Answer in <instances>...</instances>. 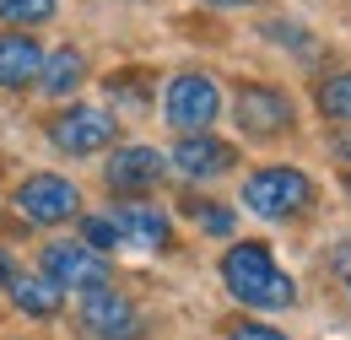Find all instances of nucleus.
Listing matches in <instances>:
<instances>
[{
    "label": "nucleus",
    "instance_id": "obj_24",
    "mask_svg": "<svg viewBox=\"0 0 351 340\" xmlns=\"http://www.w3.org/2000/svg\"><path fill=\"white\" fill-rule=\"evenodd\" d=\"M346 189H351V173H346Z\"/></svg>",
    "mask_w": 351,
    "mask_h": 340
},
{
    "label": "nucleus",
    "instance_id": "obj_13",
    "mask_svg": "<svg viewBox=\"0 0 351 340\" xmlns=\"http://www.w3.org/2000/svg\"><path fill=\"white\" fill-rule=\"evenodd\" d=\"M87 82V54L82 49H54V54H44V71H38V86H44L49 97H71L76 86Z\"/></svg>",
    "mask_w": 351,
    "mask_h": 340
},
{
    "label": "nucleus",
    "instance_id": "obj_5",
    "mask_svg": "<svg viewBox=\"0 0 351 340\" xmlns=\"http://www.w3.org/2000/svg\"><path fill=\"white\" fill-rule=\"evenodd\" d=\"M16 211L38 227H60L82 211V189L60 173H33L27 184H16Z\"/></svg>",
    "mask_w": 351,
    "mask_h": 340
},
{
    "label": "nucleus",
    "instance_id": "obj_10",
    "mask_svg": "<svg viewBox=\"0 0 351 340\" xmlns=\"http://www.w3.org/2000/svg\"><path fill=\"white\" fill-rule=\"evenodd\" d=\"M173 168L184 178H221V173L238 168V151L227 141H217L211 130H200V135H184L173 146Z\"/></svg>",
    "mask_w": 351,
    "mask_h": 340
},
{
    "label": "nucleus",
    "instance_id": "obj_17",
    "mask_svg": "<svg viewBox=\"0 0 351 340\" xmlns=\"http://www.w3.org/2000/svg\"><path fill=\"white\" fill-rule=\"evenodd\" d=\"M184 211L195 216L206 232H217V238H227V232H232V211H227V206H217V200H189Z\"/></svg>",
    "mask_w": 351,
    "mask_h": 340
},
{
    "label": "nucleus",
    "instance_id": "obj_18",
    "mask_svg": "<svg viewBox=\"0 0 351 340\" xmlns=\"http://www.w3.org/2000/svg\"><path fill=\"white\" fill-rule=\"evenodd\" d=\"M82 243H87L92 254H97V249H114V243H119V227H114L108 216H82Z\"/></svg>",
    "mask_w": 351,
    "mask_h": 340
},
{
    "label": "nucleus",
    "instance_id": "obj_6",
    "mask_svg": "<svg viewBox=\"0 0 351 340\" xmlns=\"http://www.w3.org/2000/svg\"><path fill=\"white\" fill-rule=\"evenodd\" d=\"M44 276L65 292H92V287H108V259L92 254L87 243H65V238H54L44 249Z\"/></svg>",
    "mask_w": 351,
    "mask_h": 340
},
{
    "label": "nucleus",
    "instance_id": "obj_22",
    "mask_svg": "<svg viewBox=\"0 0 351 340\" xmlns=\"http://www.w3.org/2000/svg\"><path fill=\"white\" fill-rule=\"evenodd\" d=\"M11 276H16V270H11V259L0 254V287H5V281H11Z\"/></svg>",
    "mask_w": 351,
    "mask_h": 340
},
{
    "label": "nucleus",
    "instance_id": "obj_1",
    "mask_svg": "<svg viewBox=\"0 0 351 340\" xmlns=\"http://www.w3.org/2000/svg\"><path fill=\"white\" fill-rule=\"evenodd\" d=\"M221 281L243 308H260V313H276V308L298 302V281L276 265V254L265 243H232L221 254Z\"/></svg>",
    "mask_w": 351,
    "mask_h": 340
},
{
    "label": "nucleus",
    "instance_id": "obj_12",
    "mask_svg": "<svg viewBox=\"0 0 351 340\" xmlns=\"http://www.w3.org/2000/svg\"><path fill=\"white\" fill-rule=\"evenodd\" d=\"M119 227V243H135V249H168L173 243V227H168V211L146 206V200H130V206H114L108 216Z\"/></svg>",
    "mask_w": 351,
    "mask_h": 340
},
{
    "label": "nucleus",
    "instance_id": "obj_7",
    "mask_svg": "<svg viewBox=\"0 0 351 340\" xmlns=\"http://www.w3.org/2000/svg\"><path fill=\"white\" fill-rule=\"evenodd\" d=\"M114 130H119L114 114L76 103V108H65V114L49 125V141H54L60 151H71V157H92V151H103V146L114 141Z\"/></svg>",
    "mask_w": 351,
    "mask_h": 340
},
{
    "label": "nucleus",
    "instance_id": "obj_19",
    "mask_svg": "<svg viewBox=\"0 0 351 340\" xmlns=\"http://www.w3.org/2000/svg\"><path fill=\"white\" fill-rule=\"evenodd\" d=\"M265 38H270V43H292V49H303V54H308V33L298 27V22H265Z\"/></svg>",
    "mask_w": 351,
    "mask_h": 340
},
{
    "label": "nucleus",
    "instance_id": "obj_11",
    "mask_svg": "<svg viewBox=\"0 0 351 340\" xmlns=\"http://www.w3.org/2000/svg\"><path fill=\"white\" fill-rule=\"evenodd\" d=\"M38 71H44V38H33L22 27L0 33V86L5 92H22L27 82H38Z\"/></svg>",
    "mask_w": 351,
    "mask_h": 340
},
{
    "label": "nucleus",
    "instance_id": "obj_8",
    "mask_svg": "<svg viewBox=\"0 0 351 340\" xmlns=\"http://www.w3.org/2000/svg\"><path fill=\"white\" fill-rule=\"evenodd\" d=\"M82 324H87L97 340H130L141 330V313H135L130 298H119L114 287H92L82 298Z\"/></svg>",
    "mask_w": 351,
    "mask_h": 340
},
{
    "label": "nucleus",
    "instance_id": "obj_4",
    "mask_svg": "<svg viewBox=\"0 0 351 340\" xmlns=\"http://www.w3.org/2000/svg\"><path fill=\"white\" fill-rule=\"evenodd\" d=\"M232 119H238V130H243L249 141H270V135L292 130L298 108H292V97H287L281 86H270V82H249L243 92H238V103H232Z\"/></svg>",
    "mask_w": 351,
    "mask_h": 340
},
{
    "label": "nucleus",
    "instance_id": "obj_3",
    "mask_svg": "<svg viewBox=\"0 0 351 340\" xmlns=\"http://www.w3.org/2000/svg\"><path fill=\"white\" fill-rule=\"evenodd\" d=\"M162 114H168V125L178 135H200L206 125H217V114H221V86L206 71H184V76L168 82Z\"/></svg>",
    "mask_w": 351,
    "mask_h": 340
},
{
    "label": "nucleus",
    "instance_id": "obj_20",
    "mask_svg": "<svg viewBox=\"0 0 351 340\" xmlns=\"http://www.w3.org/2000/svg\"><path fill=\"white\" fill-rule=\"evenodd\" d=\"M227 340H287L281 330H270V324H238Z\"/></svg>",
    "mask_w": 351,
    "mask_h": 340
},
{
    "label": "nucleus",
    "instance_id": "obj_23",
    "mask_svg": "<svg viewBox=\"0 0 351 340\" xmlns=\"http://www.w3.org/2000/svg\"><path fill=\"white\" fill-rule=\"evenodd\" d=\"M206 5H221V11H232V5H254V0H206Z\"/></svg>",
    "mask_w": 351,
    "mask_h": 340
},
{
    "label": "nucleus",
    "instance_id": "obj_21",
    "mask_svg": "<svg viewBox=\"0 0 351 340\" xmlns=\"http://www.w3.org/2000/svg\"><path fill=\"white\" fill-rule=\"evenodd\" d=\"M330 265H335V276H341V287H346V292H351V243H341Z\"/></svg>",
    "mask_w": 351,
    "mask_h": 340
},
{
    "label": "nucleus",
    "instance_id": "obj_14",
    "mask_svg": "<svg viewBox=\"0 0 351 340\" xmlns=\"http://www.w3.org/2000/svg\"><path fill=\"white\" fill-rule=\"evenodd\" d=\"M11 302L27 313V319H54L60 313V287L49 276H11Z\"/></svg>",
    "mask_w": 351,
    "mask_h": 340
},
{
    "label": "nucleus",
    "instance_id": "obj_16",
    "mask_svg": "<svg viewBox=\"0 0 351 340\" xmlns=\"http://www.w3.org/2000/svg\"><path fill=\"white\" fill-rule=\"evenodd\" d=\"M54 11H60V0H0V22H11V27H22V33H33Z\"/></svg>",
    "mask_w": 351,
    "mask_h": 340
},
{
    "label": "nucleus",
    "instance_id": "obj_15",
    "mask_svg": "<svg viewBox=\"0 0 351 340\" xmlns=\"http://www.w3.org/2000/svg\"><path fill=\"white\" fill-rule=\"evenodd\" d=\"M313 103H319V114H324V119L351 125V71L324 76V82H319V92H313Z\"/></svg>",
    "mask_w": 351,
    "mask_h": 340
},
{
    "label": "nucleus",
    "instance_id": "obj_2",
    "mask_svg": "<svg viewBox=\"0 0 351 340\" xmlns=\"http://www.w3.org/2000/svg\"><path fill=\"white\" fill-rule=\"evenodd\" d=\"M243 206L265 221H292L313 206V178L292 162H270V168L243 178Z\"/></svg>",
    "mask_w": 351,
    "mask_h": 340
},
{
    "label": "nucleus",
    "instance_id": "obj_9",
    "mask_svg": "<svg viewBox=\"0 0 351 340\" xmlns=\"http://www.w3.org/2000/svg\"><path fill=\"white\" fill-rule=\"evenodd\" d=\"M162 173H168V157H162L157 146H119V151L108 157V168H103V184L119 189V195H141V189H152Z\"/></svg>",
    "mask_w": 351,
    "mask_h": 340
}]
</instances>
